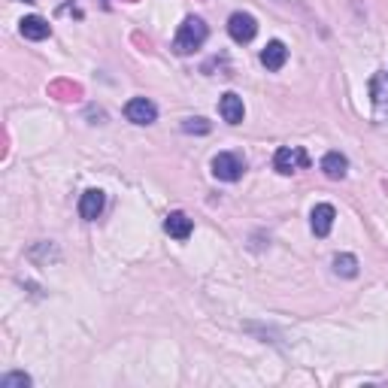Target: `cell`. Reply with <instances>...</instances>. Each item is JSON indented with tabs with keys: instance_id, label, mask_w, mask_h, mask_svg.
<instances>
[{
	"instance_id": "1",
	"label": "cell",
	"mask_w": 388,
	"mask_h": 388,
	"mask_svg": "<svg viewBox=\"0 0 388 388\" xmlns=\"http://www.w3.org/2000/svg\"><path fill=\"white\" fill-rule=\"evenodd\" d=\"M207 25H203L197 15H188L185 21L179 25V30H176V40H173V52L176 55H192L194 49H201L203 43H207Z\"/></svg>"
},
{
	"instance_id": "2",
	"label": "cell",
	"mask_w": 388,
	"mask_h": 388,
	"mask_svg": "<svg viewBox=\"0 0 388 388\" xmlns=\"http://www.w3.org/2000/svg\"><path fill=\"white\" fill-rule=\"evenodd\" d=\"M273 164H276V170L283 173V176H288V173H294V170H303V167L309 164V155L303 152L300 146H283L276 152V158H273Z\"/></svg>"
},
{
	"instance_id": "3",
	"label": "cell",
	"mask_w": 388,
	"mask_h": 388,
	"mask_svg": "<svg viewBox=\"0 0 388 388\" xmlns=\"http://www.w3.org/2000/svg\"><path fill=\"white\" fill-rule=\"evenodd\" d=\"M227 34H231L237 43L255 40V34H258V21H255V15H249V12H234L231 19H227Z\"/></svg>"
},
{
	"instance_id": "4",
	"label": "cell",
	"mask_w": 388,
	"mask_h": 388,
	"mask_svg": "<svg viewBox=\"0 0 388 388\" xmlns=\"http://www.w3.org/2000/svg\"><path fill=\"white\" fill-rule=\"evenodd\" d=\"M212 176L225 179V182H237L243 176V161L231 152H222V155L212 158Z\"/></svg>"
},
{
	"instance_id": "5",
	"label": "cell",
	"mask_w": 388,
	"mask_h": 388,
	"mask_svg": "<svg viewBox=\"0 0 388 388\" xmlns=\"http://www.w3.org/2000/svg\"><path fill=\"white\" fill-rule=\"evenodd\" d=\"M125 116H127V121H134V125H152V121L158 119V110L146 97H134V101H127V106H125Z\"/></svg>"
},
{
	"instance_id": "6",
	"label": "cell",
	"mask_w": 388,
	"mask_h": 388,
	"mask_svg": "<svg viewBox=\"0 0 388 388\" xmlns=\"http://www.w3.org/2000/svg\"><path fill=\"white\" fill-rule=\"evenodd\" d=\"M218 112H222V119L227 125H240L243 116H246V106H243V97L234 94V91H227L222 94V101H218Z\"/></svg>"
},
{
	"instance_id": "7",
	"label": "cell",
	"mask_w": 388,
	"mask_h": 388,
	"mask_svg": "<svg viewBox=\"0 0 388 388\" xmlns=\"http://www.w3.org/2000/svg\"><path fill=\"white\" fill-rule=\"evenodd\" d=\"M334 218H337V212H334L331 203H318L313 210V216H309V225H313L316 237H328L331 227H334Z\"/></svg>"
},
{
	"instance_id": "8",
	"label": "cell",
	"mask_w": 388,
	"mask_h": 388,
	"mask_svg": "<svg viewBox=\"0 0 388 388\" xmlns=\"http://www.w3.org/2000/svg\"><path fill=\"white\" fill-rule=\"evenodd\" d=\"M285 61H288V49H285V43L270 40L267 45H264V52H261V64L267 67V70H283Z\"/></svg>"
},
{
	"instance_id": "9",
	"label": "cell",
	"mask_w": 388,
	"mask_h": 388,
	"mask_svg": "<svg viewBox=\"0 0 388 388\" xmlns=\"http://www.w3.org/2000/svg\"><path fill=\"white\" fill-rule=\"evenodd\" d=\"M192 218L185 216V212H170L167 216V222H164V231L170 234V237H176V240H188L192 237Z\"/></svg>"
},
{
	"instance_id": "10",
	"label": "cell",
	"mask_w": 388,
	"mask_h": 388,
	"mask_svg": "<svg viewBox=\"0 0 388 388\" xmlns=\"http://www.w3.org/2000/svg\"><path fill=\"white\" fill-rule=\"evenodd\" d=\"M101 210H103V192L91 188V192L82 194V201H79V216L85 218V222H94V218L101 216Z\"/></svg>"
},
{
	"instance_id": "11",
	"label": "cell",
	"mask_w": 388,
	"mask_h": 388,
	"mask_svg": "<svg viewBox=\"0 0 388 388\" xmlns=\"http://www.w3.org/2000/svg\"><path fill=\"white\" fill-rule=\"evenodd\" d=\"M346 170H349V161H346V155H340V152H328V155L322 158V173L328 179H343Z\"/></svg>"
},
{
	"instance_id": "12",
	"label": "cell",
	"mask_w": 388,
	"mask_h": 388,
	"mask_svg": "<svg viewBox=\"0 0 388 388\" xmlns=\"http://www.w3.org/2000/svg\"><path fill=\"white\" fill-rule=\"evenodd\" d=\"M49 21L40 19V15H28V19H21V37H28V40H45L49 37Z\"/></svg>"
},
{
	"instance_id": "13",
	"label": "cell",
	"mask_w": 388,
	"mask_h": 388,
	"mask_svg": "<svg viewBox=\"0 0 388 388\" xmlns=\"http://www.w3.org/2000/svg\"><path fill=\"white\" fill-rule=\"evenodd\" d=\"M334 273H337V276H346V279L358 276V258L355 255H337L334 258Z\"/></svg>"
},
{
	"instance_id": "14",
	"label": "cell",
	"mask_w": 388,
	"mask_h": 388,
	"mask_svg": "<svg viewBox=\"0 0 388 388\" xmlns=\"http://www.w3.org/2000/svg\"><path fill=\"white\" fill-rule=\"evenodd\" d=\"M374 97H376V106H379V116H382L385 103H388V76H376L374 79Z\"/></svg>"
},
{
	"instance_id": "15",
	"label": "cell",
	"mask_w": 388,
	"mask_h": 388,
	"mask_svg": "<svg viewBox=\"0 0 388 388\" xmlns=\"http://www.w3.org/2000/svg\"><path fill=\"white\" fill-rule=\"evenodd\" d=\"M30 385V376L28 374H10L0 379V388H28Z\"/></svg>"
},
{
	"instance_id": "16",
	"label": "cell",
	"mask_w": 388,
	"mask_h": 388,
	"mask_svg": "<svg viewBox=\"0 0 388 388\" xmlns=\"http://www.w3.org/2000/svg\"><path fill=\"white\" fill-rule=\"evenodd\" d=\"M182 131H185V134H207L210 125L203 119H188L185 125H182Z\"/></svg>"
},
{
	"instance_id": "17",
	"label": "cell",
	"mask_w": 388,
	"mask_h": 388,
	"mask_svg": "<svg viewBox=\"0 0 388 388\" xmlns=\"http://www.w3.org/2000/svg\"><path fill=\"white\" fill-rule=\"evenodd\" d=\"M21 3H37V0H21Z\"/></svg>"
}]
</instances>
